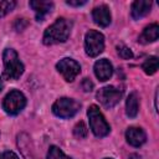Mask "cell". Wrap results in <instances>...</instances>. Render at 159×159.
Masks as SVG:
<instances>
[{"instance_id": "cell-12", "label": "cell", "mask_w": 159, "mask_h": 159, "mask_svg": "<svg viewBox=\"0 0 159 159\" xmlns=\"http://www.w3.org/2000/svg\"><path fill=\"white\" fill-rule=\"evenodd\" d=\"M30 6L35 11L36 20L41 21L52 10L53 4L51 1H45V0H32V1H30Z\"/></svg>"}, {"instance_id": "cell-1", "label": "cell", "mask_w": 159, "mask_h": 159, "mask_svg": "<svg viewBox=\"0 0 159 159\" xmlns=\"http://www.w3.org/2000/svg\"><path fill=\"white\" fill-rule=\"evenodd\" d=\"M72 22L65 17H58L51 26H48L45 30L43 34V43L45 45H55L60 42L67 41L70 34H71Z\"/></svg>"}, {"instance_id": "cell-22", "label": "cell", "mask_w": 159, "mask_h": 159, "mask_svg": "<svg viewBox=\"0 0 159 159\" xmlns=\"http://www.w3.org/2000/svg\"><path fill=\"white\" fill-rule=\"evenodd\" d=\"M1 159H19V157H17L14 152L7 150V152H5V153L1 155Z\"/></svg>"}, {"instance_id": "cell-16", "label": "cell", "mask_w": 159, "mask_h": 159, "mask_svg": "<svg viewBox=\"0 0 159 159\" xmlns=\"http://www.w3.org/2000/svg\"><path fill=\"white\" fill-rule=\"evenodd\" d=\"M158 66H159L158 58H157L155 56H150V57H148V58L144 61L142 68L144 70V72H145L147 75H153V73L157 72Z\"/></svg>"}, {"instance_id": "cell-3", "label": "cell", "mask_w": 159, "mask_h": 159, "mask_svg": "<svg viewBox=\"0 0 159 159\" xmlns=\"http://www.w3.org/2000/svg\"><path fill=\"white\" fill-rule=\"evenodd\" d=\"M87 116H88V119H89V127H91V130L93 132V134L96 137H106L109 130H111V127L108 124V122L106 120L104 116L102 114V112L99 111V108L94 104H92L88 111H87Z\"/></svg>"}, {"instance_id": "cell-19", "label": "cell", "mask_w": 159, "mask_h": 159, "mask_svg": "<svg viewBox=\"0 0 159 159\" xmlns=\"http://www.w3.org/2000/svg\"><path fill=\"white\" fill-rule=\"evenodd\" d=\"M87 127L84 125V123L83 122H80V123H77L76 125H75V128H73V134L77 137V138H84L86 135H87Z\"/></svg>"}, {"instance_id": "cell-10", "label": "cell", "mask_w": 159, "mask_h": 159, "mask_svg": "<svg viewBox=\"0 0 159 159\" xmlns=\"http://www.w3.org/2000/svg\"><path fill=\"white\" fill-rule=\"evenodd\" d=\"M125 139L127 142L133 147H140L145 143L147 135L145 132L139 127H129L125 132Z\"/></svg>"}, {"instance_id": "cell-26", "label": "cell", "mask_w": 159, "mask_h": 159, "mask_svg": "<svg viewBox=\"0 0 159 159\" xmlns=\"http://www.w3.org/2000/svg\"><path fill=\"white\" fill-rule=\"evenodd\" d=\"M0 159H1V157H0Z\"/></svg>"}, {"instance_id": "cell-14", "label": "cell", "mask_w": 159, "mask_h": 159, "mask_svg": "<svg viewBox=\"0 0 159 159\" xmlns=\"http://www.w3.org/2000/svg\"><path fill=\"white\" fill-rule=\"evenodd\" d=\"M158 37H159V26H158V24H152V25L147 26L143 30V32L140 34L138 41L140 43H144L145 45V43L157 41Z\"/></svg>"}, {"instance_id": "cell-24", "label": "cell", "mask_w": 159, "mask_h": 159, "mask_svg": "<svg viewBox=\"0 0 159 159\" xmlns=\"http://www.w3.org/2000/svg\"><path fill=\"white\" fill-rule=\"evenodd\" d=\"M2 87H4V84H2V80H1V77H0V92H1Z\"/></svg>"}, {"instance_id": "cell-7", "label": "cell", "mask_w": 159, "mask_h": 159, "mask_svg": "<svg viewBox=\"0 0 159 159\" xmlns=\"http://www.w3.org/2000/svg\"><path fill=\"white\" fill-rule=\"evenodd\" d=\"M122 94H123L122 91H119L118 88H116L113 86H106L97 92L96 97L103 107L112 108L120 101Z\"/></svg>"}, {"instance_id": "cell-2", "label": "cell", "mask_w": 159, "mask_h": 159, "mask_svg": "<svg viewBox=\"0 0 159 159\" xmlns=\"http://www.w3.org/2000/svg\"><path fill=\"white\" fill-rule=\"evenodd\" d=\"M4 77L7 80H19L24 73V65L20 61L17 52L12 48H6L2 53Z\"/></svg>"}, {"instance_id": "cell-23", "label": "cell", "mask_w": 159, "mask_h": 159, "mask_svg": "<svg viewBox=\"0 0 159 159\" xmlns=\"http://www.w3.org/2000/svg\"><path fill=\"white\" fill-rule=\"evenodd\" d=\"M66 4L67 5H70V6H81V5H84L86 4V1L84 0H82V1H72V0H68V1H66Z\"/></svg>"}, {"instance_id": "cell-9", "label": "cell", "mask_w": 159, "mask_h": 159, "mask_svg": "<svg viewBox=\"0 0 159 159\" xmlns=\"http://www.w3.org/2000/svg\"><path fill=\"white\" fill-rule=\"evenodd\" d=\"M93 70H94L96 77L99 81H107V80H109L111 76H112V73H113V66H112V63L107 58L98 60L94 63Z\"/></svg>"}, {"instance_id": "cell-15", "label": "cell", "mask_w": 159, "mask_h": 159, "mask_svg": "<svg viewBox=\"0 0 159 159\" xmlns=\"http://www.w3.org/2000/svg\"><path fill=\"white\" fill-rule=\"evenodd\" d=\"M139 111V98L135 92L130 93L125 102V112L129 118H134Z\"/></svg>"}, {"instance_id": "cell-17", "label": "cell", "mask_w": 159, "mask_h": 159, "mask_svg": "<svg viewBox=\"0 0 159 159\" xmlns=\"http://www.w3.org/2000/svg\"><path fill=\"white\" fill-rule=\"evenodd\" d=\"M47 159H72V158L67 157L58 147L51 145L48 152H47Z\"/></svg>"}, {"instance_id": "cell-8", "label": "cell", "mask_w": 159, "mask_h": 159, "mask_svg": "<svg viewBox=\"0 0 159 159\" xmlns=\"http://www.w3.org/2000/svg\"><path fill=\"white\" fill-rule=\"evenodd\" d=\"M56 68L67 82H72L81 72L80 63L70 57H65V58L60 60V62H57V65H56Z\"/></svg>"}, {"instance_id": "cell-13", "label": "cell", "mask_w": 159, "mask_h": 159, "mask_svg": "<svg viewBox=\"0 0 159 159\" xmlns=\"http://www.w3.org/2000/svg\"><path fill=\"white\" fill-rule=\"evenodd\" d=\"M152 7V1L148 0H137L132 4V10H130V15L134 20H139L142 17H144Z\"/></svg>"}, {"instance_id": "cell-18", "label": "cell", "mask_w": 159, "mask_h": 159, "mask_svg": "<svg viewBox=\"0 0 159 159\" xmlns=\"http://www.w3.org/2000/svg\"><path fill=\"white\" fill-rule=\"evenodd\" d=\"M16 2L12 1V0H4V1H0V17L5 16L6 14H9L14 7H15Z\"/></svg>"}, {"instance_id": "cell-5", "label": "cell", "mask_w": 159, "mask_h": 159, "mask_svg": "<svg viewBox=\"0 0 159 159\" xmlns=\"http://www.w3.org/2000/svg\"><path fill=\"white\" fill-rule=\"evenodd\" d=\"M25 106H26V97L24 96L22 92L16 91V89L9 92L2 101L4 111L11 116L19 114L25 108Z\"/></svg>"}, {"instance_id": "cell-4", "label": "cell", "mask_w": 159, "mask_h": 159, "mask_svg": "<svg viewBox=\"0 0 159 159\" xmlns=\"http://www.w3.org/2000/svg\"><path fill=\"white\" fill-rule=\"evenodd\" d=\"M80 108H81V104L76 99L67 98V97L58 98L52 104L53 114L60 117V118H71L78 113Z\"/></svg>"}, {"instance_id": "cell-25", "label": "cell", "mask_w": 159, "mask_h": 159, "mask_svg": "<svg viewBox=\"0 0 159 159\" xmlns=\"http://www.w3.org/2000/svg\"><path fill=\"white\" fill-rule=\"evenodd\" d=\"M104 159H112V158H104Z\"/></svg>"}, {"instance_id": "cell-11", "label": "cell", "mask_w": 159, "mask_h": 159, "mask_svg": "<svg viewBox=\"0 0 159 159\" xmlns=\"http://www.w3.org/2000/svg\"><path fill=\"white\" fill-rule=\"evenodd\" d=\"M92 19L97 25H99L102 27L108 26L111 24V11H109L108 6L99 5V6L94 7L92 11Z\"/></svg>"}, {"instance_id": "cell-20", "label": "cell", "mask_w": 159, "mask_h": 159, "mask_svg": "<svg viewBox=\"0 0 159 159\" xmlns=\"http://www.w3.org/2000/svg\"><path fill=\"white\" fill-rule=\"evenodd\" d=\"M117 51H118V55L123 58V60H129L133 57V52L129 47L124 46V45H119L117 46Z\"/></svg>"}, {"instance_id": "cell-6", "label": "cell", "mask_w": 159, "mask_h": 159, "mask_svg": "<svg viewBox=\"0 0 159 159\" xmlns=\"http://www.w3.org/2000/svg\"><path fill=\"white\" fill-rule=\"evenodd\" d=\"M84 50L91 57L98 56L104 50V36L96 30H89L84 36Z\"/></svg>"}, {"instance_id": "cell-21", "label": "cell", "mask_w": 159, "mask_h": 159, "mask_svg": "<svg viewBox=\"0 0 159 159\" xmlns=\"http://www.w3.org/2000/svg\"><path fill=\"white\" fill-rule=\"evenodd\" d=\"M82 88H83L86 92H89V91H92V88H93V83H92L88 78H84L83 82H82Z\"/></svg>"}]
</instances>
